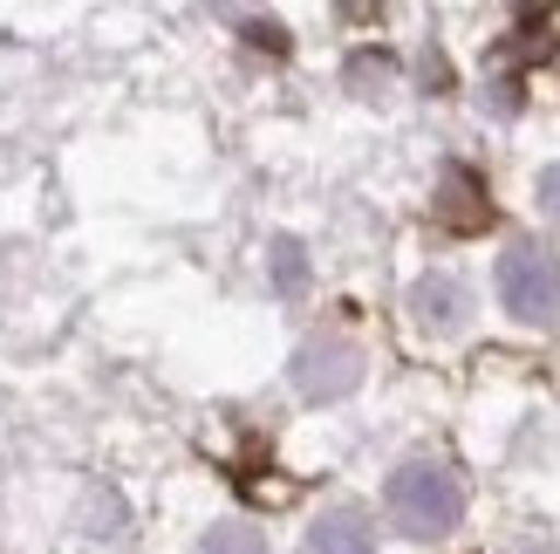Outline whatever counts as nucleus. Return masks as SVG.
<instances>
[{"label": "nucleus", "mask_w": 560, "mask_h": 554, "mask_svg": "<svg viewBox=\"0 0 560 554\" xmlns=\"http://www.w3.org/2000/svg\"><path fill=\"white\" fill-rule=\"evenodd\" d=\"M355 383H362V349H355V343H342V336L301 343V356H294V391H301V397L335 404V397H349Z\"/></svg>", "instance_id": "7ed1b4c3"}, {"label": "nucleus", "mask_w": 560, "mask_h": 554, "mask_svg": "<svg viewBox=\"0 0 560 554\" xmlns=\"http://www.w3.org/2000/svg\"><path fill=\"white\" fill-rule=\"evenodd\" d=\"M499 301H506V315L526 322V328L560 322V261L534 240H513L506 254H499Z\"/></svg>", "instance_id": "f03ea898"}, {"label": "nucleus", "mask_w": 560, "mask_h": 554, "mask_svg": "<svg viewBox=\"0 0 560 554\" xmlns=\"http://www.w3.org/2000/svg\"><path fill=\"white\" fill-rule=\"evenodd\" d=\"M410 315H417V328H431V336H452V328H465V315H471V295H465V281H452V274H424V281L410 288Z\"/></svg>", "instance_id": "20e7f679"}, {"label": "nucleus", "mask_w": 560, "mask_h": 554, "mask_svg": "<svg viewBox=\"0 0 560 554\" xmlns=\"http://www.w3.org/2000/svg\"><path fill=\"white\" fill-rule=\"evenodd\" d=\"M540 206L560 219V164H547V172H540Z\"/></svg>", "instance_id": "6e6552de"}, {"label": "nucleus", "mask_w": 560, "mask_h": 554, "mask_svg": "<svg viewBox=\"0 0 560 554\" xmlns=\"http://www.w3.org/2000/svg\"><path fill=\"white\" fill-rule=\"evenodd\" d=\"M301 554H376V528L362 507H328L315 528H307Z\"/></svg>", "instance_id": "39448f33"}, {"label": "nucleus", "mask_w": 560, "mask_h": 554, "mask_svg": "<svg viewBox=\"0 0 560 554\" xmlns=\"http://www.w3.org/2000/svg\"><path fill=\"white\" fill-rule=\"evenodd\" d=\"M199 554H267V534L246 528V520H219V528L199 541Z\"/></svg>", "instance_id": "423d86ee"}, {"label": "nucleus", "mask_w": 560, "mask_h": 554, "mask_svg": "<svg viewBox=\"0 0 560 554\" xmlns=\"http://www.w3.org/2000/svg\"><path fill=\"white\" fill-rule=\"evenodd\" d=\"M273 281H280V295H294V288L307 281V261H301V246H294V240H280V246H273Z\"/></svg>", "instance_id": "0eeeda50"}, {"label": "nucleus", "mask_w": 560, "mask_h": 554, "mask_svg": "<svg viewBox=\"0 0 560 554\" xmlns=\"http://www.w3.org/2000/svg\"><path fill=\"white\" fill-rule=\"evenodd\" d=\"M383 507H389V520H397L404 534L438 541V534H452L465 520V480L452 473V465H438V459H410V465L389 473Z\"/></svg>", "instance_id": "f257e3e1"}]
</instances>
